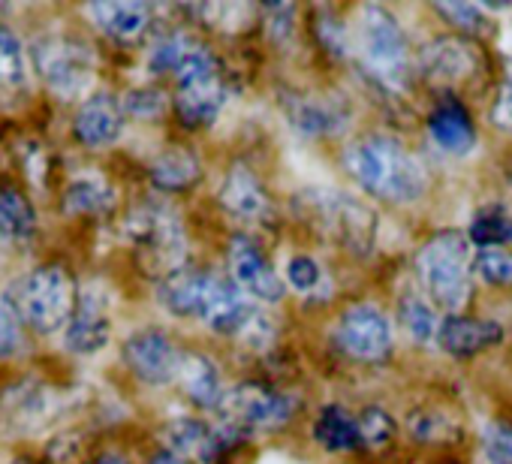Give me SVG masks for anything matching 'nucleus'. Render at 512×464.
Instances as JSON below:
<instances>
[{"label": "nucleus", "mask_w": 512, "mask_h": 464, "mask_svg": "<svg viewBox=\"0 0 512 464\" xmlns=\"http://www.w3.org/2000/svg\"><path fill=\"white\" fill-rule=\"evenodd\" d=\"M341 163L359 190L389 205L419 202L428 190V172L419 157L389 133H368L353 139L344 148Z\"/></svg>", "instance_id": "nucleus-1"}, {"label": "nucleus", "mask_w": 512, "mask_h": 464, "mask_svg": "<svg viewBox=\"0 0 512 464\" xmlns=\"http://www.w3.org/2000/svg\"><path fill=\"white\" fill-rule=\"evenodd\" d=\"M160 305L175 317H199L211 332L244 338L250 323L256 320V311L247 296L229 284L226 278L208 272V269H178L160 281L157 290Z\"/></svg>", "instance_id": "nucleus-2"}, {"label": "nucleus", "mask_w": 512, "mask_h": 464, "mask_svg": "<svg viewBox=\"0 0 512 464\" xmlns=\"http://www.w3.org/2000/svg\"><path fill=\"white\" fill-rule=\"evenodd\" d=\"M353 46H356L359 61L368 70V76L374 82H380L383 88L395 91L410 82L413 52H410V40L392 10H386L380 4H365L356 19Z\"/></svg>", "instance_id": "nucleus-3"}, {"label": "nucleus", "mask_w": 512, "mask_h": 464, "mask_svg": "<svg viewBox=\"0 0 512 464\" xmlns=\"http://www.w3.org/2000/svg\"><path fill=\"white\" fill-rule=\"evenodd\" d=\"M416 272L422 287L428 290V299L437 308L458 314L470 302V239L458 229L434 232L416 254Z\"/></svg>", "instance_id": "nucleus-4"}, {"label": "nucleus", "mask_w": 512, "mask_h": 464, "mask_svg": "<svg viewBox=\"0 0 512 464\" xmlns=\"http://www.w3.org/2000/svg\"><path fill=\"white\" fill-rule=\"evenodd\" d=\"M16 317L40 335H52L64 329L79 305V290L73 275L61 263H46L19 278L10 287L7 299Z\"/></svg>", "instance_id": "nucleus-5"}, {"label": "nucleus", "mask_w": 512, "mask_h": 464, "mask_svg": "<svg viewBox=\"0 0 512 464\" xmlns=\"http://www.w3.org/2000/svg\"><path fill=\"white\" fill-rule=\"evenodd\" d=\"M124 236L127 242L136 248L139 260L145 266H154L166 275L184 269V226L178 220V214L166 205V202H142L130 211V217L124 220Z\"/></svg>", "instance_id": "nucleus-6"}, {"label": "nucleus", "mask_w": 512, "mask_h": 464, "mask_svg": "<svg viewBox=\"0 0 512 464\" xmlns=\"http://www.w3.org/2000/svg\"><path fill=\"white\" fill-rule=\"evenodd\" d=\"M34 58H37V70H40L43 82L61 100H76L91 88L94 55L82 40L67 37V34L43 37V40H37Z\"/></svg>", "instance_id": "nucleus-7"}, {"label": "nucleus", "mask_w": 512, "mask_h": 464, "mask_svg": "<svg viewBox=\"0 0 512 464\" xmlns=\"http://www.w3.org/2000/svg\"><path fill=\"white\" fill-rule=\"evenodd\" d=\"M299 401L290 392H281L269 383H238L226 392L223 407L226 419L241 422L247 431H278L296 416Z\"/></svg>", "instance_id": "nucleus-8"}, {"label": "nucleus", "mask_w": 512, "mask_h": 464, "mask_svg": "<svg viewBox=\"0 0 512 464\" xmlns=\"http://www.w3.org/2000/svg\"><path fill=\"white\" fill-rule=\"evenodd\" d=\"M335 344L344 356L356 362H383L392 353V323L389 317L371 305V302H356L350 305L338 326H335Z\"/></svg>", "instance_id": "nucleus-9"}, {"label": "nucleus", "mask_w": 512, "mask_h": 464, "mask_svg": "<svg viewBox=\"0 0 512 464\" xmlns=\"http://www.w3.org/2000/svg\"><path fill=\"white\" fill-rule=\"evenodd\" d=\"M127 368L148 386H166L172 380H178L181 371V359L184 353L172 344V338L160 329H142L133 332L124 341L121 350Z\"/></svg>", "instance_id": "nucleus-10"}, {"label": "nucleus", "mask_w": 512, "mask_h": 464, "mask_svg": "<svg viewBox=\"0 0 512 464\" xmlns=\"http://www.w3.org/2000/svg\"><path fill=\"white\" fill-rule=\"evenodd\" d=\"M226 260H229V272H232V284L244 293L260 302H281L284 299V281L281 275L272 269L269 257L263 254V248L256 245L250 236H232L229 248H226Z\"/></svg>", "instance_id": "nucleus-11"}, {"label": "nucleus", "mask_w": 512, "mask_h": 464, "mask_svg": "<svg viewBox=\"0 0 512 464\" xmlns=\"http://www.w3.org/2000/svg\"><path fill=\"white\" fill-rule=\"evenodd\" d=\"M109 335H112V317H109L106 296L100 290H85L64 332L67 350L76 356H94L109 344Z\"/></svg>", "instance_id": "nucleus-12"}, {"label": "nucleus", "mask_w": 512, "mask_h": 464, "mask_svg": "<svg viewBox=\"0 0 512 464\" xmlns=\"http://www.w3.org/2000/svg\"><path fill=\"white\" fill-rule=\"evenodd\" d=\"M217 202L226 214H232L235 220H244V223H260L272 214V199H269L266 187L244 163H235L223 175V181L217 187Z\"/></svg>", "instance_id": "nucleus-13"}, {"label": "nucleus", "mask_w": 512, "mask_h": 464, "mask_svg": "<svg viewBox=\"0 0 512 464\" xmlns=\"http://www.w3.org/2000/svg\"><path fill=\"white\" fill-rule=\"evenodd\" d=\"M124 118V103H118L112 94H91L73 118V136L85 148H109L124 133Z\"/></svg>", "instance_id": "nucleus-14"}, {"label": "nucleus", "mask_w": 512, "mask_h": 464, "mask_svg": "<svg viewBox=\"0 0 512 464\" xmlns=\"http://www.w3.org/2000/svg\"><path fill=\"white\" fill-rule=\"evenodd\" d=\"M479 67V55L461 37H440L419 55V73L434 85H458Z\"/></svg>", "instance_id": "nucleus-15"}, {"label": "nucleus", "mask_w": 512, "mask_h": 464, "mask_svg": "<svg viewBox=\"0 0 512 464\" xmlns=\"http://www.w3.org/2000/svg\"><path fill=\"white\" fill-rule=\"evenodd\" d=\"M425 130H428V139L443 151V154H452V157H467L473 148H476V124L467 112V106L461 100H440L428 121H425Z\"/></svg>", "instance_id": "nucleus-16"}, {"label": "nucleus", "mask_w": 512, "mask_h": 464, "mask_svg": "<svg viewBox=\"0 0 512 464\" xmlns=\"http://www.w3.org/2000/svg\"><path fill=\"white\" fill-rule=\"evenodd\" d=\"M281 106H284L290 127H296L302 136H311V139L335 136L347 127L344 106H338L320 94H284Z\"/></svg>", "instance_id": "nucleus-17"}, {"label": "nucleus", "mask_w": 512, "mask_h": 464, "mask_svg": "<svg viewBox=\"0 0 512 464\" xmlns=\"http://www.w3.org/2000/svg\"><path fill=\"white\" fill-rule=\"evenodd\" d=\"M500 341H503V326L500 323L482 320V317H467V314L446 317L443 326H440V338H437V344L455 359L479 356V353L491 350Z\"/></svg>", "instance_id": "nucleus-18"}, {"label": "nucleus", "mask_w": 512, "mask_h": 464, "mask_svg": "<svg viewBox=\"0 0 512 464\" xmlns=\"http://www.w3.org/2000/svg\"><path fill=\"white\" fill-rule=\"evenodd\" d=\"M172 106H175L178 121L187 130H205L220 118V112L226 106V85L220 79H211V82L178 88Z\"/></svg>", "instance_id": "nucleus-19"}, {"label": "nucleus", "mask_w": 512, "mask_h": 464, "mask_svg": "<svg viewBox=\"0 0 512 464\" xmlns=\"http://www.w3.org/2000/svg\"><path fill=\"white\" fill-rule=\"evenodd\" d=\"M178 386L187 395V401L202 407V410H220L223 407L226 392H223L220 371L202 353H184L181 371H178Z\"/></svg>", "instance_id": "nucleus-20"}, {"label": "nucleus", "mask_w": 512, "mask_h": 464, "mask_svg": "<svg viewBox=\"0 0 512 464\" xmlns=\"http://www.w3.org/2000/svg\"><path fill=\"white\" fill-rule=\"evenodd\" d=\"M148 178L163 193H181V190H190L202 178V160H199L196 151L175 145V148L160 151L151 160Z\"/></svg>", "instance_id": "nucleus-21"}, {"label": "nucleus", "mask_w": 512, "mask_h": 464, "mask_svg": "<svg viewBox=\"0 0 512 464\" xmlns=\"http://www.w3.org/2000/svg\"><path fill=\"white\" fill-rule=\"evenodd\" d=\"M88 16L106 37L118 43L139 40L151 25V7L145 4H91Z\"/></svg>", "instance_id": "nucleus-22"}, {"label": "nucleus", "mask_w": 512, "mask_h": 464, "mask_svg": "<svg viewBox=\"0 0 512 464\" xmlns=\"http://www.w3.org/2000/svg\"><path fill=\"white\" fill-rule=\"evenodd\" d=\"M61 208L73 217H103L115 208V187L94 172L76 175L64 190Z\"/></svg>", "instance_id": "nucleus-23"}, {"label": "nucleus", "mask_w": 512, "mask_h": 464, "mask_svg": "<svg viewBox=\"0 0 512 464\" xmlns=\"http://www.w3.org/2000/svg\"><path fill=\"white\" fill-rule=\"evenodd\" d=\"M314 440L326 452H356L362 449V431L359 416H353L341 404H329L314 419Z\"/></svg>", "instance_id": "nucleus-24"}, {"label": "nucleus", "mask_w": 512, "mask_h": 464, "mask_svg": "<svg viewBox=\"0 0 512 464\" xmlns=\"http://www.w3.org/2000/svg\"><path fill=\"white\" fill-rule=\"evenodd\" d=\"M37 232V211L31 199L10 181H0V239L28 242Z\"/></svg>", "instance_id": "nucleus-25"}, {"label": "nucleus", "mask_w": 512, "mask_h": 464, "mask_svg": "<svg viewBox=\"0 0 512 464\" xmlns=\"http://www.w3.org/2000/svg\"><path fill=\"white\" fill-rule=\"evenodd\" d=\"M467 239L479 251H500L512 245V211L503 205H485L473 214Z\"/></svg>", "instance_id": "nucleus-26"}, {"label": "nucleus", "mask_w": 512, "mask_h": 464, "mask_svg": "<svg viewBox=\"0 0 512 464\" xmlns=\"http://www.w3.org/2000/svg\"><path fill=\"white\" fill-rule=\"evenodd\" d=\"M398 320H401V326H404V332H407L410 341H416L422 347L437 344L443 320L434 311V305L428 299H422L419 293L401 296V302H398Z\"/></svg>", "instance_id": "nucleus-27"}, {"label": "nucleus", "mask_w": 512, "mask_h": 464, "mask_svg": "<svg viewBox=\"0 0 512 464\" xmlns=\"http://www.w3.org/2000/svg\"><path fill=\"white\" fill-rule=\"evenodd\" d=\"M208 440H211V425H205L196 416H181V419L166 425V449L184 455L187 461L190 458L202 461L205 449H208Z\"/></svg>", "instance_id": "nucleus-28"}, {"label": "nucleus", "mask_w": 512, "mask_h": 464, "mask_svg": "<svg viewBox=\"0 0 512 464\" xmlns=\"http://www.w3.org/2000/svg\"><path fill=\"white\" fill-rule=\"evenodd\" d=\"M196 46V40L184 31H169L160 40H154V46L148 49V67L151 73L163 76V73H175L178 64L187 58V52Z\"/></svg>", "instance_id": "nucleus-29"}, {"label": "nucleus", "mask_w": 512, "mask_h": 464, "mask_svg": "<svg viewBox=\"0 0 512 464\" xmlns=\"http://www.w3.org/2000/svg\"><path fill=\"white\" fill-rule=\"evenodd\" d=\"M407 431L419 443H449L458 440L455 422L440 410H416L407 416Z\"/></svg>", "instance_id": "nucleus-30"}, {"label": "nucleus", "mask_w": 512, "mask_h": 464, "mask_svg": "<svg viewBox=\"0 0 512 464\" xmlns=\"http://www.w3.org/2000/svg\"><path fill=\"white\" fill-rule=\"evenodd\" d=\"M28 79V61L19 37L0 25V88H19Z\"/></svg>", "instance_id": "nucleus-31"}, {"label": "nucleus", "mask_w": 512, "mask_h": 464, "mask_svg": "<svg viewBox=\"0 0 512 464\" xmlns=\"http://www.w3.org/2000/svg\"><path fill=\"white\" fill-rule=\"evenodd\" d=\"M284 278H287V284H290L296 293H302V296L317 293V290H320V284L326 281L323 266H320L314 257H308V254H296V257H290V260H287V269H284Z\"/></svg>", "instance_id": "nucleus-32"}, {"label": "nucleus", "mask_w": 512, "mask_h": 464, "mask_svg": "<svg viewBox=\"0 0 512 464\" xmlns=\"http://www.w3.org/2000/svg\"><path fill=\"white\" fill-rule=\"evenodd\" d=\"M473 272L491 287H512V251H479L473 260Z\"/></svg>", "instance_id": "nucleus-33"}, {"label": "nucleus", "mask_w": 512, "mask_h": 464, "mask_svg": "<svg viewBox=\"0 0 512 464\" xmlns=\"http://www.w3.org/2000/svg\"><path fill=\"white\" fill-rule=\"evenodd\" d=\"M434 13L443 16L464 37H479V34L488 31V19L473 4H461V0H455V4H434Z\"/></svg>", "instance_id": "nucleus-34"}, {"label": "nucleus", "mask_w": 512, "mask_h": 464, "mask_svg": "<svg viewBox=\"0 0 512 464\" xmlns=\"http://www.w3.org/2000/svg\"><path fill=\"white\" fill-rule=\"evenodd\" d=\"M314 37H317V43L332 58H347L350 55V40H347L344 22H338L335 13H329V10H320L317 13V19H314Z\"/></svg>", "instance_id": "nucleus-35"}, {"label": "nucleus", "mask_w": 512, "mask_h": 464, "mask_svg": "<svg viewBox=\"0 0 512 464\" xmlns=\"http://www.w3.org/2000/svg\"><path fill=\"white\" fill-rule=\"evenodd\" d=\"M479 440L488 464H512V422L506 419L488 422Z\"/></svg>", "instance_id": "nucleus-36"}, {"label": "nucleus", "mask_w": 512, "mask_h": 464, "mask_svg": "<svg viewBox=\"0 0 512 464\" xmlns=\"http://www.w3.org/2000/svg\"><path fill=\"white\" fill-rule=\"evenodd\" d=\"M359 431H362V446L380 449L392 440L395 434V419L383 407H365L359 416Z\"/></svg>", "instance_id": "nucleus-37"}, {"label": "nucleus", "mask_w": 512, "mask_h": 464, "mask_svg": "<svg viewBox=\"0 0 512 464\" xmlns=\"http://www.w3.org/2000/svg\"><path fill=\"white\" fill-rule=\"evenodd\" d=\"M19 350H22V320L16 317L7 299H0V359L16 356Z\"/></svg>", "instance_id": "nucleus-38"}, {"label": "nucleus", "mask_w": 512, "mask_h": 464, "mask_svg": "<svg viewBox=\"0 0 512 464\" xmlns=\"http://www.w3.org/2000/svg\"><path fill=\"white\" fill-rule=\"evenodd\" d=\"M166 109V97L157 88H133L124 97V112L136 118H157Z\"/></svg>", "instance_id": "nucleus-39"}, {"label": "nucleus", "mask_w": 512, "mask_h": 464, "mask_svg": "<svg viewBox=\"0 0 512 464\" xmlns=\"http://www.w3.org/2000/svg\"><path fill=\"white\" fill-rule=\"evenodd\" d=\"M491 124L503 133H512V82H503L491 103Z\"/></svg>", "instance_id": "nucleus-40"}, {"label": "nucleus", "mask_w": 512, "mask_h": 464, "mask_svg": "<svg viewBox=\"0 0 512 464\" xmlns=\"http://www.w3.org/2000/svg\"><path fill=\"white\" fill-rule=\"evenodd\" d=\"M293 7H269V34H275L278 40H284L287 34H293Z\"/></svg>", "instance_id": "nucleus-41"}, {"label": "nucleus", "mask_w": 512, "mask_h": 464, "mask_svg": "<svg viewBox=\"0 0 512 464\" xmlns=\"http://www.w3.org/2000/svg\"><path fill=\"white\" fill-rule=\"evenodd\" d=\"M148 464H190V461H187L184 455H178V452H172V449L163 446V449H157V452L151 455Z\"/></svg>", "instance_id": "nucleus-42"}, {"label": "nucleus", "mask_w": 512, "mask_h": 464, "mask_svg": "<svg viewBox=\"0 0 512 464\" xmlns=\"http://www.w3.org/2000/svg\"><path fill=\"white\" fill-rule=\"evenodd\" d=\"M91 464H130V461H127V458H121V455H115V452H106V455L94 458Z\"/></svg>", "instance_id": "nucleus-43"}]
</instances>
